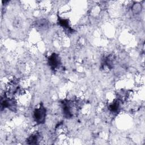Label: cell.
<instances>
[{
	"mask_svg": "<svg viewBox=\"0 0 145 145\" xmlns=\"http://www.w3.org/2000/svg\"><path fill=\"white\" fill-rule=\"evenodd\" d=\"M41 140V136L39 133H34L31 134L27 139V143L28 144H39Z\"/></svg>",
	"mask_w": 145,
	"mask_h": 145,
	"instance_id": "obj_7",
	"label": "cell"
},
{
	"mask_svg": "<svg viewBox=\"0 0 145 145\" xmlns=\"http://www.w3.org/2000/svg\"><path fill=\"white\" fill-rule=\"evenodd\" d=\"M46 116V109L44 105L41 103L40 106L36 108L33 113V117L34 121L37 124H42L45 121Z\"/></svg>",
	"mask_w": 145,
	"mask_h": 145,
	"instance_id": "obj_2",
	"label": "cell"
},
{
	"mask_svg": "<svg viewBox=\"0 0 145 145\" xmlns=\"http://www.w3.org/2000/svg\"><path fill=\"white\" fill-rule=\"evenodd\" d=\"M114 61V57L112 54H110L106 56H105L101 62V67L103 69H107L110 70L113 68Z\"/></svg>",
	"mask_w": 145,
	"mask_h": 145,
	"instance_id": "obj_5",
	"label": "cell"
},
{
	"mask_svg": "<svg viewBox=\"0 0 145 145\" xmlns=\"http://www.w3.org/2000/svg\"><path fill=\"white\" fill-rule=\"evenodd\" d=\"M120 108H121V104H120V100L119 99H117L114 100L108 106L109 110L113 113H118L120 110Z\"/></svg>",
	"mask_w": 145,
	"mask_h": 145,
	"instance_id": "obj_6",
	"label": "cell"
},
{
	"mask_svg": "<svg viewBox=\"0 0 145 145\" xmlns=\"http://www.w3.org/2000/svg\"><path fill=\"white\" fill-rule=\"evenodd\" d=\"M63 116L66 118H71L77 110V104L70 100H63L61 103Z\"/></svg>",
	"mask_w": 145,
	"mask_h": 145,
	"instance_id": "obj_1",
	"label": "cell"
},
{
	"mask_svg": "<svg viewBox=\"0 0 145 145\" xmlns=\"http://www.w3.org/2000/svg\"><path fill=\"white\" fill-rule=\"evenodd\" d=\"M48 63L52 70L58 69L61 65V59L59 55L57 53H52L48 59Z\"/></svg>",
	"mask_w": 145,
	"mask_h": 145,
	"instance_id": "obj_4",
	"label": "cell"
},
{
	"mask_svg": "<svg viewBox=\"0 0 145 145\" xmlns=\"http://www.w3.org/2000/svg\"><path fill=\"white\" fill-rule=\"evenodd\" d=\"M35 26L40 30H45L48 28V22L46 19H39L36 22Z\"/></svg>",
	"mask_w": 145,
	"mask_h": 145,
	"instance_id": "obj_8",
	"label": "cell"
},
{
	"mask_svg": "<svg viewBox=\"0 0 145 145\" xmlns=\"http://www.w3.org/2000/svg\"><path fill=\"white\" fill-rule=\"evenodd\" d=\"M58 24L63 28H65V29H67L69 32H71L73 31L70 28V26L69 25V22L68 19L58 18Z\"/></svg>",
	"mask_w": 145,
	"mask_h": 145,
	"instance_id": "obj_9",
	"label": "cell"
},
{
	"mask_svg": "<svg viewBox=\"0 0 145 145\" xmlns=\"http://www.w3.org/2000/svg\"><path fill=\"white\" fill-rule=\"evenodd\" d=\"M1 110L5 108H7L11 110L14 111L16 108V103L14 99L8 97L5 93L4 96L1 97Z\"/></svg>",
	"mask_w": 145,
	"mask_h": 145,
	"instance_id": "obj_3",
	"label": "cell"
}]
</instances>
